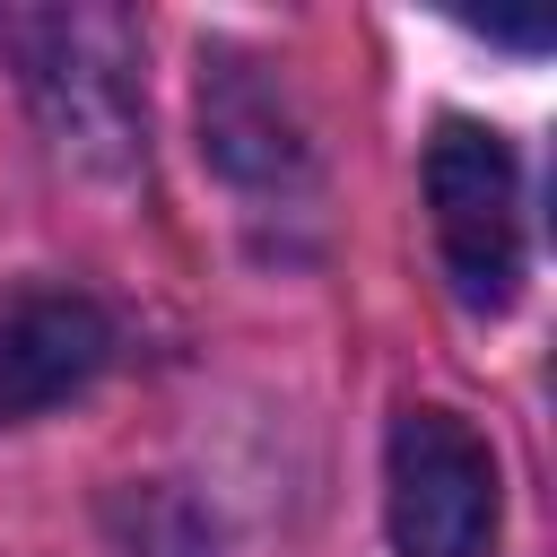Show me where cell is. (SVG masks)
Returning a JSON list of instances; mask_svg holds the SVG:
<instances>
[{
  "mask_svg": "<svg viewBox=\"0 0 557 557\" xmlns=\"http://www.w3.org/2000/svg\"><path fill=\"white\" fill-rule=\"evenodd\" d=\"M383 513L400 557H496L505 487L487 435L461 426L453 409H400L383 453Z\"/></svg>",
  "mask_w": 557,
  "mask_h": 557,
  "instance_id": "cell-1",
  "label": "cell"
},
{
  "mask_svg": "<svg viewBox=\"0 0 557 557\" xmlns=\"http://www.w3.org/2000/svg\"><path fill=\"white\" fill-rule=\"evenodd\" d=\"M426 218L453 296L470 313H505L522 296V165L496 131L444 122L426 139Z\"/></svg>",
  "mask_w": 557,
  "mask_h": 557,
  "instance_id": "cell-2",
  "label": "cell"
},
{
  "mask_svg": "<svg viewBox=\"0 0 557 557\" xmlns=\"http://www.w3.org/2000/svg\"><path fill=\"white\" fill-rule=\"evenodd\" d=\"M113 357V322L78 287H0V426L78 400Z\"/></svg>",
  "mask_w": 557,
  "mask_h": 557,
  "instance_id": "cell-3",
  "label": "cell"
}]
</instances>
